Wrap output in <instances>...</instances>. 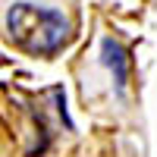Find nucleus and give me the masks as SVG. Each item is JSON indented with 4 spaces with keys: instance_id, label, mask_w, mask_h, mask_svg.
<instances>
[{
    "instance_id": "f257e3e1",
    "label": "nucleus",
    "mask_w": 157,
    "mask_h": 157,
    "mask_svg": "<svg viewBox=\"0 0 157 157\" xmlns=\"http://www.w3.org/2000/svg\"><path fill=\"white\" fill-rule=\"evenodd\" d=\"M3 38L32 57H54L72 41L75 19L63 0H0Z\"/></svg>"
},
{
    "instance_id": "f03ea898",
    "label": "nucleus",
    "mask_w": 157,
    "mask_h": 157,
    "mask_svg": "<svg viewBox=\"0 0 157 157\" xmlns=\"http://www.w3.org/2000/svg\"><path fill=\"white\" fill-rule=\"evenodd\" d=\"M0 157H10V138L3 135V126H0Z\"/></svg>"
}]
</instances>
